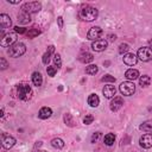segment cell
Segmentation results:
<instances>
[{"instance_id":"obj_39","label":"cell","mask_w":152,"mask_h":152,"mask_svg":"<svg viewBox=\"0 0 152 152\" xmlns=\"http://www.w3.org/2000/svg\"><path fill=\"white\" fill-rule=\"evenodd\" d=\"M32 152H46V151H43V150H34V151H32Z\"/></svg>"},{"instance_id":"obj_29","label":"cell","mask_w":152,"mask_h":152,"mask_svg":"<svg viewBox=\"0 0 152 152\" xmlns=\"http://www.w3.org/2000/svg\"><path fill=\"white\" fill-rule=\"evenodd\" d=\"M57 70H58V69H57L55 65H50V66L46 68V72H48V75L51 76V77H53V76L57 74Z\"/></svg>"},{"instance_id":"obj_11","label":"cell","mask_w":152,"mask_h":152,"mask_svg":"<svg viewBox=\"0 0 152 152\" xmlns=\"http://www.w3.org/2000/svg\"><path fill=\"white\" fill-rule=\"evenodd\" d=\"M107 45H108V43H107L106 39H99V40L93 42V44H91V49H93L94 51H96V52H101V51L106 50Z\"/></svg>"},{"instance_id":"obj_32","label":"cell","mask_w":152,"mask_h":152,"mask_svg":"<svg viewBox=\"0 0 152 152\" xmlns=\"http://www.w3.org/2000/svg\"><path fill=\"white\" fill-rule=\"evenodd\" d=\"M93 121H94V116H93L91 114L86 115V116H84V119H83V124H84V125H90Z\"/></svg>"},{"instance_id":"obj_34","label":"cell","mask_w":152,"mask_h":152,"mask_svg":"<svg viewBox=\"0 0 152 152\" xmlns=\"http://www.w3.org/2000/svg\"><path fill=\"white\" fill-rule=\"evenodd\" d=\"M64 121H65V124H68L69 126H72V120H71V116H70V114H65V116H64Z\"/></svg>"},{"instance_id":"obj_14","label":"cell","mask_w":152,"mask_h":152,"mask_svg":"<svg viewBox=\"0 0 152 152\" xmlns=\"http://www.w3.org/2000/svg\"><path fill=\"white\" fill-rule=\"evenodd\" d=\"M115 93H116V89H115V87L112 86V84H107V86H104L103 89H102V94H103L104 97H107V99L114 97Z\"/></svg>"},{"instance_id":"obj_13","label":"cell","mask_w":152,"mask_h":152,"mask_svg":"<svg viewBox=\"0 0 152 152\" xmlns=\"http://www.w3.org/2000/svg\"><path fill=\"white\" fill-rule=\"evenodd\" d=\"M137 62H138V57H137V55H134V53H129V52H127L126 55H124V63H125L126 65L132 66V65H135Z\"/></svg>"},{"instance_id":"obj_8","label":"cell","mask_w":152,"mask_h":152,"mask_svg":"<svg viewBox=\"0 0 152 152\" xmlns=\"http://www.w3.org/2000/svg\"><path fill=\"white\" fill-rule=\"evenodd\" d=\"M15 142H17V140L14 137H12L10 134H5V133L1 134V144H2L4 148H7V150L11 148L15 145Z\"/></svg>"},{"instance_id":"obj_16","label":"cell","mask_w":152,"mask_h":152,"mask_svg":"<svg viewBox=\"0 0 152 152\" xmlns=\"http://www.w3.org/2000/svg\"><path fill=\"white\" fill-rule=\"evenodd\" d=\"M125 77L128 80V81H134L139 77V71L137 69H128L126 72H125Z\"/></svg>"},{"instance_id":"obj_3","label":"cell","mask_w":152,"mask_h":152,"mask_svg":"<svg viewBox=\"0 0 152 152\" xmlns=\"http://www.w3.org/2000/svg\"><path fill=\"white\" fill-rule=\"evenodd\" d=\"M25 51H26V46H25V44L18 42V43H14L13 45H11L7 52H8V55H10L11 57L17 58V57L23 56V55L25 53Z\"/></svg>"},{"instance_id":"obj_21","label":"cell","mask_w":152,"mask_h":152,"mask_svg":"<svg viewBox=\"0 0 152 152\" xmlns=\"http://www.w3.org/2000/svg\"><path fill=\"white\" fill-rule=\"evenodd\" d=\"M140 131L142 132H146V133H152V120H147L145 122H142L140 126H139Z\"/></svg>"},{"instance_id":"obj_5","label":"cell","mask_w":152,"mask_h":152,"mask_svg":"<svg viewBox=\"0 0 152 152\" xmlns=\"http://www.w3.org/2000/svg\"><path fill=\"white\" fill-rule=\"evenodd\" d=\"M119 89H120V93H121L122 95H125V96H131V95H133V93L135 91V86H134L133 82L126 81V82H122V83L120 84Z\"/></svg>"},{"instance_id":"obj_26","label":"cell","mask_w":152,"mask_h":152,"mask_svg":"<svg viewBox=\"0 0 152 152\" xmlns=\"http://www.w3.org/2000/svg\"><path fill=\"white\" fill-rule=\"evenodd\" d=\"M51 145L55 148H62V147H64V141L61 138H55L51 140Z\"/></svg>"},{"instance_id":"obj_2","label":"cell","mask_w":152,"mask_h":152,"mask_svg":"<svg viewBox=\"0 0 152 152\" xmlns=\"http://www.w3.org/2000/svg\"><path fill=\"white\" fill-rule=\"evenodd\" d=\"M97 10L95 7H91V6H86L83 7L81 11H80V17L82 20L84 21H93L97 18Z\"/></svg>"},{"instance_id":"obj_27","label":"cell","mask_w":152,"mask_h":152,"mask_svg":"<svg viewBox=\"0 0 152 152\" xmlns=\"http://www.w3.org/2000/svg\"><path fill=\"white\" fill-rule=\"evenodd\" d=\"M97 71H99V68L96 64H90L86 68V74H88V75H95Z\"/></svg>"},{"instance_id":"obj_12","label":"cell","mask_w":152,"mask_h":152,"mask_svg":"<svg viewBox=\"0 0 152 152\" xmlns=\"http://www.w3.org/2000/svg\"><path fill=\"white\" fill-rule=\"evenodd\" d=\"M122 106H124V100H122V97H120V96H114V99H113L112 102H110V110H112V112H116V110H119Z\"/></svg>"},{"instance_id":"obj_24","label":"cell","mask_w":152,"mask_h":152,"mask_svg":"<svg viewBox=\"0 0 152 152\" xmlns=\"http://www.w3.org/2000/svg\"><path fill=\"white\" fill-rule=\"evenodd\" d=\"M103 141H104V144H106L107 146H112V145L114 144V141H115V135H114L113 133H108V134L104 135Z\"/></svg>"},{"instance_id":"obj_17","label":"cell","mask_w":152,"mask_h":152,"mask_svg":"<svg viewBox=\"0 0 152 152\" xmlns=\"http://www.w3.org/2000/svg\"><path fill=\"white\" fill-rule=\"evenodd\" d=\"M51 114H52L51 108H49V107H43V108H40V110H39V113H38V116H39L40 119H49V118L51 116Z\"/></svg>"},{"instance_id":"obj_19","label":"cell","mask_w":152,"mask_h":152,"mask_svg":"<svg viewBox=\"0 0 152 152\" xmlns=\"http://www.w3.org/2000/svg\"><path fill=\"white\" fill-rule=\"evenodd\" d=\"M53 51H55V46H53V45H50V46L48 48L46 52L43 55V63H44V64H48V63L50 62V56L53 53Z\"/></svg>"},{"instance_id":"obj_35","label":"cell","mask_w":152,"mask_h":152,"mask_svg":"<svg viewBox=\"0 0 152 152\" xmlns=\"http://www.w3.org/2000/svg\"><path fill=\"white\" fill-rule=\"evenodd\" d=\"M99 138H100V133H99V132L94 133V134L91 135V142H96V141L99 140Z\"/></svg>"},{"instance_id":"obj_7","label":"cell","mask_w":152,"mask_h":152,"mask_svg":"<svg viewBox=\"0 0 152 152\" xmlns=\"http://www.w3.org/2000/svg\"><path fill=\"white\" fill-rule=\"evenodd\" d=\"M15 39H17V33L15 32H10V33H6L4 34V37L1 38V42H0V45L6 48V46H11L15 43Z\"/></svg>"},{"instance_id":"obj_38","label":"cell","mask_w":152,"mask_h":152,"mask_svg":"<svg viewBox=\"0 0 152 152\" xmlns=\"http://www.w3.org/2000/svg\"><path fill=\"white\" fill-rule=\"evenodd\" d=\"M57 20H58L59 28H62V27H63V20H62V17H58V18H57Z\"/></svg>"},{"instance_id":"obj_22","label":"cell","mask_w":152,"mask_h":152,"mask_svg":"<svg viewBox=\"0 0 152 152\" xmlns=\"http://www.w3.org/2000/svg\"><path fill=\"white\" fill-rule=\"evenodd\" d=\"M93 59H94V57H93V55L89 53V52H83V53H81V55L78 56V61L82 62V63H89V62H91Z\"/></svg>"},{"instance_id":"obj_28","label":"cell","mask_w":152,"mask_h":152,"mask_svg":"<svg viewBox=\"0 0 152 152\" xmlns=\"http://www.w3.org/2000/svg\"><path fill=\"white\" fill-rule=\"evenodd\" d=\"M39 33H40V30H39V28H36V27H32V28H30V30L26 32V34H27V37H28V38L37 37Z\"/></svg>"},{"instance_id":"obj_37","label":"cell","mask_w":152,"mask_h":152,"mask_svg":"<svg viewBox=\"0 0 152 152\" xmlns=\"http://www.w3.org/2000/svg\"><path fill=\"white\" fill-rule=\"evenodd\" d=\"M0 63H1V65H0V66H1V69H6V68H7V62H6L4 58H1V59H0Z\"/></svg>"},{"instance_id":"obj_30","label":"cell","mask_w":152,"mask_h":152,"mask_svg":"<svg viewBox=\"0 0 152 152\" xmlns=\"http://www.w3.org/2000/svg\"><path fill=\"white\" fill-rule=\"evenodd\" d=\"M129 50V45L128 44H126V43H122V44H120V46H119V52L120 53H127V51Z\"/></svg>"},{"instance_id":"obj_18","label":"cell","mask_w":152,"mask_h":152,"mask_svg":"<svg viewBox=\"0 0 152 152\" xmlns=\"http://www.w3.org/2000/svg\"><path fill=\"white\" fill-rule=\"evenodd\" d=\"M18 21L19 23H21V24H27V23H30L31 21V17H30V14L28 13H26V12H20L19 14H18Z\"/></svg>"},{"instance_id":"obj_10","label":"cell","mask_w":152,"mask_h":152,"mask_svg":"<svg viewBox=\"0 0 152 152\" xmlns=\"http://www.w3.org/2000/svg\"><path fill=\"white\" fill-rule=\"evenodd\" d=\"M139 144L142 148H151L152 147V133H146L144 134L140 140H139Z\"/></svg>"},{"instance_id":"obj_9","label":"cell","mask_w":152,"mask_h":152,"mask_svg":"<svg viewBox=\"0 0 152 152\" xmlns=\"http://www.w3.org/2000/svg\"><path fill=\"white\" fill-rule=\"evenodd\" d=\"M101 34H102V28H101L100 26H94V27H91V28L88 31L87 38H88L89 40L95 42V40H99V39H100Z\"/></svg>"},{"instance_id":"obj_23","label":"cell","mask_w":152,"mask_h":152,"mask_svg":"<svg viewBox=\"0 0 152 152\" xmlns=\"http://www.w3.org/2000/svg\"><path fill=\"white\" fill-rule=\"evenodd\" d=\"M32 82H33V84H34V86H37V87L42 86V82H43L42 74H40V72H38V71H34V72L32 74Z\"/></svg>"},{"instance_id":"obj_1","label":"cell","mask_w":152,"mask_h":152,"mask_svg":"<svg viewBox=\"0 0 152 152\" xmlns=\"http://www.w3.org/2000/svg\"><path fill=\"white\" fill-rule=\"evenodd\" d=\"M17 96L23 101L30 100L32 97V88L27 83H19L17 86Z\"/></svg>"},{"instance_id":"obj_36","label":"cell","mask_w":152,"mask_h":152,"mask_svg":"<svg viewBox=\"0 0 152 152\" xmlns=\"http://www.w3.org/2000/svg\"><path fill=\"white\" fill-rule=\"evenodd\" d=\"M14 32L15 33H25V28L19 27V26H14Z\"/></svg>"},{"instance_id":"obj_40","label":"cell","mask_w":152,"mask_h":152,"mask_svg":"<svg viewBox=\"0 0 152 152\" xmlns=\"http://www.w3.org/2000/svg\"><path fill=\"white\" fill-rule=\"evenodd\" d=\"M148 43H150V45H151V46H150V48H151V49H152V39H151V40H150V42H148Z\"/></svg>"},{"instance_id":"obj_33","label":"cell","mask_w":152,"mask_h":152,"mask_svg":"<svg viewBox=\"0 0 152 152\" xmlns=\"http://www.w3.org/2000/svg\"><path fill=\"white\" fill-rule=\"evenodd\" d=\"M101 81H102V82H115V78H114V76H112V75H106V76L102 77Z\"/></svg>"},{"instance_id":"obj_4","label":"cell","mask_w":152,"mask_h":152,"mask_svg":"<svg viewBox=\"0 0 152 152\" xmlns=\"http://www.w3.org/2000/svg\"><path fill=\"white\" fill-rule=\"evenodd\" d=\"M137 57L138 59L142 61V62H148L152 59V49L150 46H142L138 50L137 52Z\"/></svg>"},{"instance_id":"obj_6","label":"cell","mask_w":152,"mask_h":152,"mask_svg":"<svg viewBox=\"0 0 152 152\" xmlns=\"http://www.w3.org/2000/svg\"><path fill=\"white\" fill-rule=\"evenodd\" d=\"M42 8V5L37 1H32V2H26L21 6V11L23 12H26V13H36V12H39Z\"/></svg>"},{"instance_id":"obj_15","label":"cell","mask_w":152,"mask_h":152,"mask_svg":"<svg viewBox=\"0 0 152 152\" xmlns=\"http://www.w3.org/2000/svg\"><path fill=\"white\" fill-rule=\"evenodd\" d=\"M0 25H1L2 30L8 28V27L12 25V20H11V18H10V15H7V14H5V13L0 14Z\"/></svg>"},{"instance_id":"obj_25","label":"cell","mask_w":152,"mask_h":152,"mask_svg":"<svg viewBox=\"0 0 152 152\" xmlns=\"http://www.w3.org/2000/svg\"><path fill=\"white\" fill-rule=\"evenodd\" d=\"M150 83H151V78H150V76H147V75H142V76L139 78V84H140L141 87H147V86H150Z\"/></svg>"},{"instance_id":"obj_20","label":"cell","mask_w":152,"mask_h":152,"mask_svg":"<svg viewBox=\"0 0 152 152\" xmlns=\"http://www.w3.org/2000/svg\"><path fill=\"white\" fill-rule=\"evenodd\" d=\"M100 103V99L96 94H90L89 97H88V104L90 107H97Z\"/></svg>"},{"instance_id":"obj_31","label":"cell","mask_w":152,"mask_h":152,"mask_svg":"<svg viewBox=\"0 0 152 152\" xmlns=\"http://www.w3.org/2000/svg\"><path fill=\"white\" fill-rule=\"evenodd\" d=\"M53 62H55V66H56L57 69H59L61 65H62V59H61V56H59L58 53H56V55L53 56Z\"/></svg>"}]
</instances>
